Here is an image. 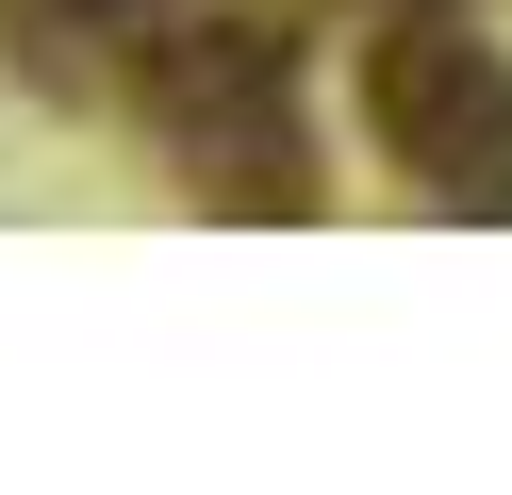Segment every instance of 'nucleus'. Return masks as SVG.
Returning <instances> with one entry per match:
<instances>
[{
  "label": "nucleus",
  "instance_id": "f03ea898",
  "mask_svg": "<svg viewBox=\"0 0 512 495\" xmlns=\"http://www.w3.org/2000/svg\"><path fill=\"white\" fill-rule=\"evenodd\" d=\"M83 17H166V0H83Z\"/></svg>",
  "mask_w": 512,
  "mask_h": 495
},
{
  "label": "nucleus",
  "instance_id": "f257e3e1",
  "mask_svg": "<svg viewBox=\"0 0 512 495\" xmlns=\"http://www.w3.org/2000/svg\"><path fill=\"white\" fill-rule=\"evenodd\" d=\"M380 132H397L430 182H479V198H512V66L479 50L463 17H413L397 50H380Z\"/></svg>",
  "mask_w": 512,
  "mask_h": 495
}]
</instances>
